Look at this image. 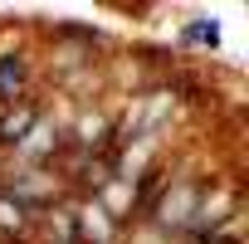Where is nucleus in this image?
Instances as JSON below:
<instances>
[{
  "instance_id": "7",
  "label": "nucleus",
  "mask_w": 249,
  "mask_h": 244,
  "mask_svg": "<svg viewBox=\"0 0 249 244\" xmlns=\"http://www.w3.org/2000/svg\"><path fill=\"white\" fill-rule=\"evenodd\" d=\"M181 39H186L191 49H215V44H220V25H215V20H191V25L181 30Z\"/></svg>"
},
{
  "instance_id": "3",
  "label": "nucleus",
  "mask_w": 249,
  "mask_h": 244,
  "mask_svg": "<svg viewBox=\"0 0 249 244\" xmlns=\"http://www.w3.org/2000/svg\"><path fill=\"white\" fill-rule=\"evenodd\" d=\"M69 225H73V244H122V225L107 220V210L93 195L69 200Z\"/></svg>"
},
{
  "instance_id": "5",
  "label": "nucleus",
  "mask_w": 249,
  "mask_h": 244,
  "mask_svg": "<svg viewBox=\"0 0 249 244\" xmlns=\"http://www.w3.org/2000/svg\"><path fill=\"white\" fill-rule=\"evenodd\" d=\"M39 112H44V103H35V98L0 107V152H15V147L30 137V127L39 122Z\"/></svg>"
},
{
  "instance_id": "6",
  "label": "nucleus",
  "mask_w": 249,
  "mask_h": 244,
  "mask_svg": "<svg viewBox=\"0 0 249 244\" xmlns=\"http://www.w3.org/2000/svg\"><path fill=\"white\" fill-rule=\"evenodd\" d=\"M93 200L107 210V220H117V225H132L137 220V195H132V181H122V176H107L98 191H93Z\"/></svg>"
},
{
  "instance_id": "1",
  "label": "nucleus",
  "mask_w": 249,
  "mask_h": 244,
  "mask_svg": "<svg viewBox=\"0 0 249 244\" xmlns=\"http://www.w3.org/2000/svg\"><path fill=\"white\" fill-rule=\"evenodd\" d=\"M200 191H205V181H196V176H166L157 205L147 210V225H157V234H166V239H171V234H186Z\"/></svg>"
},
{
  "instance_id": "2",
  "label": "nucleus",
  "mask_w": 249,
  "mask_h": 244,
  "mask_svg": "<svg viewBox=\"0 0 249 244\" xmlns=\"http://www.w3.org/2000/svg\"><path fill=\"white\" fill-rule=\"evenodd\" d=\"M69 157V132H64V122H54L49 112H39V122L30 127V137L15 147V166H59Z\"/></svg>"
},
{
  "instance_id": "4",
  "label": "nucleus",
  "mask_w": 249,
  "mask_h": 244,
  "mask_svg": "<svg viewBox=\"0 0 249 244\" xmlns=\"http://www.w3.org/2000/svg\"><path fill=\"white\" fill-rule=\"evenodd\" d=\"M35 88V64L25 49H5L0 54V107H10V103H25Z\"/></svg>"
}]
</instances>
